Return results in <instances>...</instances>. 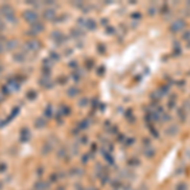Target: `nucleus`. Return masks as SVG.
Here are the masks:
<instances>
[{
  "label": "nucleus",
  "instance_id": "nucleus-1",
  "mask_svg": "<svg viewBox=\"0 0 190 190\" xmlns=\"http://www.w3.org/2000/svg\"><path fill=\"white\" fill-rule=\"evenodd\" d=\"M0 12H1V14L6 18L8 22H10V23H15V14H14V9L9 5V4H4L1 5L0 8Z\"/></svg>",
  "mask_w": 190,
  "mask_h": 190
},
{
  "label": "nucleus",
  "instance_id": "nucleus-2",
  "mask_svg": "<svg viewBox=\"0 0 190 190\" xmlns=\"http://www.w3.org/2000/svg\"><path fill=\"white\" fill-rule=\"evenodd\" d=\"M23 18H24L25 22H28V23H30V24L38 22V15H37V13L34 10H25L23 13Z\"/></svg>",
  "mask_w": 190,
  "mask_h": 190
},
{
  "label": "nucleus",
  "instance_id": "nucleus-3",
  "mask_svg": "<svg viewBox=\"0 0 190 190\" xmlns=\"http://www.w3.org/2000/svg\"><path fill=\"white\" fill-rule=\"evenodd\" d=\"M24 47L27 48L28 51H38L39 48H41V43L38 41H36V39H32V41H28L25 43Z\"/></svg>",
  "mask_w": 190,
  "mask_h": 190
},
{
  "label": "nucleus",
  "instance_id": "nucleus-4",
  "mask_svg": "<svg viewBox=\"0 0 190 190\" xmlns=\"http://www.w3.org/2000/svg\"><path fill=\"white\" fill-rule=\"evenodd\" d=\"M9 87H12L13 90H19L20 89V82L17 80V77H12V79H9V81H8V84H6Z\"/></svg>",
  "mask_w": 190,
  "mask_h": 190
},
{
  "label": "nucleus",
  "instance_id": "nucleus-5",
  "mask_svg": "<svg viewBox=\"0 0 190 190\" xmlns=\"http://www.w3.org/2000/svg\"><path fill=\"white\" fill-rule=\"evenodd\" d=\"M43 29H45V25H43V23H41V22H36V23L32 24V29H30V30H32L34 34H37V33L43 32Z\"/></svg>",
  "mask_w": 190,
  "mask_h": 190
},
{
  "label": "nucleus",
  "instance_id": "nucleus-6",
  "mask_svg": "<svg viewBox=\"0 0 190 190\" xmlns=\"http://www.w3.org/2000/svg\"><path fill=\"white\" fill-rule=\"evenodd\" d=\"M13 58H14L15 62H24L25 61V55L24 52H17V53H14V56H13Z\"/></svg>",
  "mask_w": 190,
  "mask_h": 190
},
{
  "label": "nucleus",
  "instance_id": "nucleus-7",
  "mask_svg": "<svg viewBox=\"0 0 190 190\" xmlns=\"http://www.w3.org/2000/svg\"><path fill=\"white\" fill-rule=\"evenodd\" d=\"M17 46H18V42H17L15 39H10V41H6V50H8V51H13Z\"/></svg>",
  "mask_w": 190,
  "mask_h": 190
},
{
  "label": "nucleus",
  "instance_id": "nucleus-8",
  "mask_svg": "<svg viewBox=\"0 0 190 190\" xmlns=\"http://www.w3.org/2000/svg\"><path fill=\"white\" fill-rule=\"evenodd\" d=\"M43 17H45V19L51 20V19L55 18V12L52 10V9H47V10L45 12V14H43Z\"/></svg>",
  "mask_w": 190,
  "mask_h": 190
},
{
  "label": "nucleus",
  "instance_id": "nucleus-9",
  "mask_svg": "<svg viewBox=\"0 0 190 190\" xmlns=\"http://www.w3.org/2000/svg\"><path fill=\"white\" fill-rule=\"evenodd\" d=\"M29 138V131L27 128H23V129L20 131V139L22 141H27Z\"/></svg>",
  "mask_w": 190,
  "mask_h": 190
},
{
  "label": "nucleus",
  "instance_id": "nucleus-10",
  "mask_svg": "<svg viewBox=\"0 0 190 190\" xmlns=\"http://www.w3.org/2000/svg\"><path fill=\"white\" fill-rule=\"evenodd\" d=\"M4 51H6V41L3 37H0V53H3Z\"/></svg>",
  "mask_w": 190,
  "mask_h": 190
},
{
  "label": "nucleus",
  "instance_id": "nucleus-11",
  "mask_svg": "<svg viewBox=\"0 0 190 190\" xmlns=\"http://www.w3.org/2000/svg\"><path fill=\"white\" fill-rule=\"evenodd\" d=\"M36 98H37V92L34 91V90H30V91L27 92V99H29V100H34Z\"/></svg>",
  "mask_w": 190,
  "mask_h": 190
},
{
  "label": "nucleus",
  "instance_id": "nucleus-12",
  "mask_svg": "<svg viewBox=\"0 0 190 190\" xmlns=\"http://www.w3.org/2000/svg\"><path fill=\"white\" fill-rule=\"evenodd\" d=\"M46 126V122L43 121L42 118H38V119H36V127L37 128H43Z\"/></svg>",
  "mask_w": 190,
  "mask_h": 190
},
{
  "label": "nucleus",
  "instance_id": "nucleus-13",
  "mask_svg": "<svg viewBox=\"0 0 190 190\" xmlns=\"http://www.w3.org/2000/svg\"><path fill=\"white\" fill-rule=\"evenodd\" d=\"M1 90H3V94H5V95L6 94H10V87L8 86V85H4Z\"/></svg>",
  "mask_w": 190,
  "mask_h": 190
},
{
  "label": "nucleus",
  "instance_id": "nucleus-14",
  "mask_svg": "<svg viewBox=\"0 0 190 190\" xmlns=\"http://www.w3.org/2000/svg\"><path fill=\"white\" fill-rule=\"evenodd\" d=\"M45 115H47V117H51V115H52V109H51V107H47V108H46Z\"/></svg>",
  "mask_w": 190,
  "mask_h": 190
},
{
  "label": "nucleus",
  "instance_id": "nucleus-15",
  "mask_svg": "<svg viewBox=\"0 0 190 190\" xmlns=\"http://www.w3.org/2000/svg\"><path fill=\"white\" fill-rule=\"evenodd\" d=\"M69 94L71 95V96H74L75 94H76V90H75V89H70V90H69Z\"/></svg>",
  "mask_w": 190,
  "mask_h": 190
},
{
  "label": "nucleus",
  "instance_id": "nucleus-16",
  "mask_svg": "<svg viewBox=\"0 0 190 190\" xmlns=\"http://www.w3.org/2000/svg\"><path fill=\"white\" fill-rule=\"evenodd\" d=\"M1 71H3V66H0V72H1Z\"/></svg>",
  "mask_w": 190,
  "mask_h": 190
},
{
  "label": "nucleus",
  "instance_id": "nucleus-17",
  "mask_svg": "<svg viewBox=\"0 0 190 190\" xmlns=\"http://www.w3.org/2000/svg\"><path fill=\"white\" fill-rule=\"evenodd\" d=\"M0 100H1V98H0Z\"/></svg>",
  "mask_w": 190,
  "mask_h": 190
}]
</instances>
